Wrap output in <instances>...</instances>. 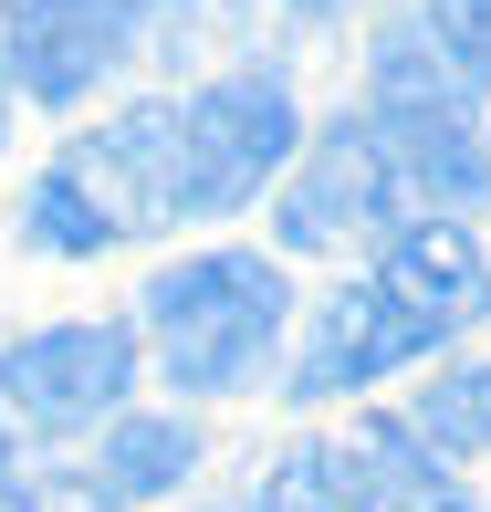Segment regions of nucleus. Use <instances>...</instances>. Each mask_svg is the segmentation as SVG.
<instances>
[{
    "label": "nucleus",
    "instance_id": "obj_1",
    "mask_svg": "<svg viewBox=\"0 0 491 512\" xmlns=\"http://www.w3.org/2000/svg\"><path fill=\"white\" fill-rule=\"evenodd\" d=\"M168 220H178V105H126L115 126L74 136L21 209L32 251H63V262H95V251L147 241Z\"/></svg>",
    "mask_w": 491,
    "mask_h": 512
},
{
    "label": "nucleus",
    "instance_id": "obj_2",
    "mask_svg": "<svg viewBox=\"0 0 491 512\" xmlns=\"http://www.w3.org/2000/svg\"><path fill=\"white\" fill-rule=\"evenodd\" d=\"M147 335H157V366L168 387L189 398H230L272 366L283 345V272L262 251H199V262L157 272L147 283Z\"/></svg>",
    "mask_w": 491,
    "mask_h": 512
},
{
    "label": "nucleus",
    "instance_id": "obj_3",
    "mask_svg": "<svg viewBox=\"0 0 491 512\" xmlns=\"http://www.w3.org/2000/svg\"><path fill=\"white\" fill-rule=\"evenodd\" d=\"M377 147L397 168V189L450 209V199H481L491 189V157H481V126H471V95L450 84V63L429 53V32L418 21H397L377 42Z\"/></svg>",
    "mask_w": 491,
    "mask_h": 512
},
{
    "label": "nucleus",
    "instance_id": "obj_4",
    "mask_svg": "<svg viewBox=\"0 0 491 512\" xmlns=\"http://www.w3.org/2000/svg\"><path fill=\"white\" fill-rule=\"evenodd\" d=\"M293 84L283 74H220L178 105V220H220V209L262 199L293 168Z\"/></svg>",
    "mask_w": 491,
    "mask_h": 512
},
{
    "label": "nucleus",
    "instance_id": "obj_5",
    "mask_svg": "<svg viewBox=\"0 0 491 512\" xmlns=\"http://www.w3.org/2000/svg\"><path fill=\"white\" fill-rule=\"evenodd\" d=\"M126 387H136V335L126 324H42V335L0 345V408L42 439L115 418Z\"/></svg>",
    "mask_w": 491,
    "mask_h": 512
},
{
    "label": "nucleus",
    "instance_id": "obj_6",
    "mask_svg": "<svg viewBox=\"0 0 491 512\" xmlns=\"http://www.w3.org/2000/svg\"><path fill=\"white\" fill-rule=\"evenodd\" d=\"M397 199L408 189H397L377 126L356 115V126H324L314 147H303L272 230H283V251H345V241H366V230H397Z\"/></svg>",
    "mask_w": 491,
    "mask_h": 512
},
{
    "label": "nucleus",
    "instance_id": "obj_7",
    "mask_svg": "<svg viewBox=\"0 0 491 512\" xmlns=\"http://www.w3.org/2000/svg\"><path fill=\"white\" fill-rule=\"evenodd\" d=\"M377 293L429 345H450V335H471V324L491 314V251L460 220H397L387 230V262H377Z\"/></svg>",
    "mask_w": 491,
    "mask_h": 512
},
{
    "label": "nucleus",
    "instance_id": "obj_8",
    "mask_svg": "<svg viewBox=\"0 0 491 512\" xmlns=\"http://www.w3.org/2000/svg\"><path fill=\"white\" fill-rule=\"evenodd\" d=\"M126 32H136L126 0H32V11H11V42H0V63H11L21 95L74 105V95H95L115 63H126Z\"/></svg>",
    "mask_w": 491,
    "mask_h": 512
},
{
    "label": "nucleus",
    "instance_id": "obj_9",
    "mask_svg": "<svg viewBox=\"0 0 491 512\" xmlns=\"http://www.w3.org/2000/svg\"><path fill=\"white\" fill-rule=\"evenodd\" d=\"M408 356H429V335H418V324L397 314L377 283H345L335 304L314 314V335H303V366H293L283 387H293L303 408H324V398H356V387L397 377Z\"/></svg>",
    "mask_w": 491,
    "mask_h": 512
},
{
    "label": "nucleus",
    "instance_id": "obj_10",
    "mask_svg": "<svg viewBox=\"0 0 491 512\" xmlns=\"http://www.w3.org/2000/svg\"><path fill=\"white\" fill-rule=\"evenodd\" d=\"M335 481H345V512H481L408 418H366L335 450Z\"/></svg>",
    "mask_w": 491,
    "mask_h": 512
},
{
    "label": "nucleus",
    "instance_id": "obj_11",
    "mask_svg": "<svg viewBox=\"0 0 491 512\" xmlns=\"http://www.w3.org/2000/svg\"><path fill=\"white\" fill-rule=\"evenodd\" d=\"M189 471H199V429L189 418H115L95 471H84V492H95V512H136V502H168Z\"/></svg>",
    "mask_w": 491,
    "mask_h": 512
},
{
    "label": "nucleus",
    "instance_id": "obj_12",
    "mask_svg": "<svg viewBox=\"0 0 491 512\" xmlns=\"http://www.w3.org/2000/svg\"><path fill=\"white\" fill-rule=\"evenodd\" d=\"M418 32H429V53L450 63L460 95H481V84H491V0H429Z\"/></svg>",
    "mask_w": 491,
    "mask_h": 512
},
{
    "label": "nucleus",
    "instance_id": "obj_13",
    "mask_svg": "<svg viewBox=\"0 0 491 512\" xmlns=\"http://www.w3.org/2000/svg\"><path fill=\"white\" fill-rule=\"evenodd\" d=\"M251 512H345L335 450H283V460H272V481L251 492Z\"/></svg>",
    "mask_w": 491,
    "mask_h": 512
},
{
    "label": "nucleus",
    "instance_id": "obj_14",
    "mask_svg": "<svg viewBox=\"0 0 491 512\" xmlns=\"http://www.w3.org/2000/svg\"><path fill=\"white\" fill-rule=\"evenodd\" d=\"M0 512H95V492L84 481H42V492H11Z\"/></svg>",
    "mask_w": 491,
    "mask_h": 512
},
{
    "label": "nucleus",
    "instance_id": "obj_15",
    "mask_svg": "<svg viewBox=\"0 0 491 512\" xmlns=\"http://www.w3.org/2000/svg\"><path fill=\"white\" fill-rule=\"evenodd\" d=\"M21 492V481H11V418H0V502H11Z\"/></svg>",
    "mask_w": 491,
    "mask_h": 512
},
{
    "label": "nucleus",
    "instance_id": "obj_16",
    "mask_svg": "<svg viewBox=\"0 0 491 512\" xmlns=\"http://www.w3.org/2000/svg\"><path fill=\"white\" fill-rule=\"evenodd\" d=\"M0 136H11V84H0Z\"/></svg>",
    "mask_w": 491,
    "mask_h": 512
},
{
    "label": "nucleus",
    "instance_id": "obj_17",
    "mask_svg": "<svg viewBox=\"0 0 491 512\" xmlns=\"http://www.w3.org/2000/svg\"><path fill=\"white\" fill-rule=\"evenodd\" d=\"M126 11H168V0H126Z\"/></svg>",
    "mask_w": 491,
    "mask_h": 512
},
{
    "label": "nucleus",
    "instance_id": "obj_18",
    "mask_svg": "<svg viewBox=\"0 0 491 512\" xmlns=\"http://www.w3.org/2000/svg\"><path fill=\"white\" fill-rule=\"evenodd\" d=\"M293 11H324V0H293Z\"/></svg>",
    "mask_w": 491,
    "mask_h": 512
},
{
    "label": "nucleus",
    "instance_id": "obj_19",
    "mask_svg": "<svg viewBox=\"0 0 491 512\" xmlns=\"http://www.w3.org/2000/svg\"><path fill=\"white\" fill-rule=\"evenodd\" d=\"M11 11H32V0H11Z\"/></svg>",
    "mask_w": 491,
    "mask_h": 512
}]
</instances>
